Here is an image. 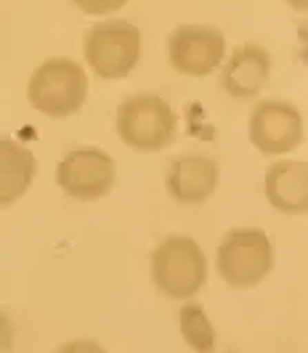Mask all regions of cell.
<instances>
[{
	"label": "cell",
	"instance_id": "obj_16",
	"mask_svg": "<svg viewBox=\"0 0 308 353\" xmlns=\"http://www.w3.org/2000/svg\"><path fill=\"white\" fill-rule=\"evenodd\" d=\"M300 43H303L300 56H303V61H306V67H308V24H303V30H300Z\"/></svg>",
	"mask_w": 308,
	"mask_h": 353
},
{
	"label": "cell",
	"instance_id": "obj_1",
	"mask_svg": "<svg viewBox=\"0 0 308 353\" xmlns=\"http://www.w3.org/2000/svg\"><path fill=\"white\" fill-rule=\"evenodd\" d=\"M27 99L48 117H70L80 112L88 99L85 70L72 59H48L30 77Z\"/></svg>",
	"mask_w": 308,
	"mask_h": 353
},
{
	"label": "cell",
	"instance_id": "obj_2",
	"mask_svg": "<svg viewBox=\"0 0 308 353\" xmlns=\"http://www.w3.org/2000/svg\"><path fill=\"white\" fill-rule=\"evenodd\" d=\"M178 130V117L160 96H133L117 109V133L120 141L136 152H160L170 146Z\"/></svg>",
	"mask_w": 308,
	"mask_h": 353
},
{
	"label": "cell",
	"instance_id": "obj_13",
	"mask_svg": "<svg viewBox=\"0 0 308 353\" xmlns=\"http://www.w3.org/2000/svg\"><path fill=\"white\" fill-rule=\"evenodd\" d=\"M181 335L197 353H213L216 348V330L200 303H186L181 308Z\"/></svg>",
	"mask_w": 308,
	"mask_h": 353
},
{
	"label": "cell",
	"instance_id": "obj_4",
	"mask_svg": "<svg viewBox=\"0 0 308 353\" xmlns=\"http://www.w3.org/2000/svg\"><path fill=\"white\" fill-rule=\"evenodd\" d=\"M154 284L167 298H192L207 276V261L202 248L189 236H167L152 255Z\"/></svg>",
	"mask_w": 308,
	"mask_h": 353
},
{
	"label": "cell",
	"instance_id": "obj_12",
	"mask_svg": "<svg viewBox=\"0 0 308 353\" xmlns=\"http://www.w3.org/2000/svg\"><path fill=\"white\" fill-rule=\"evenodd\" d=\"M35 178V157L11 139L0 141V205H11L30 189Z\"/></svg>",
	"mask_w": 308,
	"mask_h": 353
},
{
	"label": "cell",
	"instance_id": "obj_17",
	"mask_svg": "<svg viewBox=\"0 0 308 353\" xmlns=\"http://www.w3.org/2000/svg\"><path fill=\"white\" fill-rule=\"evenodd\" d=\"M287 6L300 11V14H308V0H287Z\"/></svg>",
	"mask_w": 308,
	"mask_h": 353
},
{
	"label": "cell",
	"instance_id": "obj_9",
	"mask_svg": "<svg viewBox=\"0 0 308 353\" xmlns=\"http://www.w3.org/2000/svg\"><path fill=\"white\" fill-rule=\"evenodd\" d=\"M165 186L183 205L205 202L218 189V165L205 154H183L170 162Z\"/></svg>",
	"mask_w": 308,
	"mask_h": 353
},
{
	"label": "cell",
	"instance_id": "obj_8",
	"mask_svg": "<svg viewBox=\"0 0 308 353\" xmlns=\"http://www.w3.org/2000/svg\"><path fill=\"white\" fill-rule=\"evenodd\" d=\"M250 141L260 154H287L303 141V117L287 101H260L250 114Z\"/></svg>",
	"mask_w": 308,
	"mask_h": 353
},
{
	"label": "cell",
	"instance_id": "obj_6",
	"mask_svg": "<svg viewBox=\"0 0 308 353\" xmlns=\"http://www.w3.org/2000/svg\"><path fill=\"white\" fill-rule=\"evenodd\" d=\"M114 176H117L114 159L107 152L93 149V146L70 152L56 168V183L64 189V194L83 199V202L107 194L114 186Z\"/></svg>",
	"mask_w": 308,
	"mask_h": 353
},
{
	"label": "cell",
	"instance_id": "obj_15",
	"mask_svg": "<svg viewBox=\"0 0 308 353\" xmlns=\"http://www.w3.org/2000/svg\"><path fill=\"white\" fill-rule=\"evenodd\" d=\"M59 353H107V351L99 343H93V340H74V343L61 345Z\"/></svg>",
	"mask_w": 308,
	"mask_h": 353
},
{
	"label": "cell",
	"instance_id": "obj_3",
	"mask_svg": "<svg viewBox=\"0 0 308 353\" xmlns=\"http://www.w3.org/2000/svg\"><path fill=\"white\" fill-rule=\"evenodd\" d=\"M85 61L99 77L120 80L136 70L141 59V32L125 19L93 24L85 35Z\"/></svg>",
	"mask_w": 308,
	"mask_h": 353
},
{
	"label": "cell",
	"instance_id": "obj_14",
	"mask_svg": "<svg viewBox=\"0 0 308 353\" xmlns=\"http://www.w3.org/2000/svg\"><path fill=\"white\" fill-rule=\"evenodd\" d=\"M72 3L83 11V14H91V17H107V14L120 11L127 0H72Z\"/></svg>",
	"mask_w": 308,
	"mask_h": 353
},
{
	"label": "cell",
	"instance_id": "obj_5",
	"mask_svg": "<svg viewBox=\"0 0 308 353\" xmlns=\"http://www.w3.org/2000/svg\"><path fill=\"white\" fill-rule=\"evenodd\" d=\"M274 265V250L269 236L260 229L229 231L218 248V274L223 282L247 290L260 284Z\"/></svg>",
	"mask_w": 308,
	"mask_h": 353
},
{
	"label": "cell",
	"instance_id": "obj_10",
	"mask_svg": "<svg viewBox=\"0 0 308 353\" xmlns=\"http://www.w3.org/2000/svg\"><path fill=\"white\" fill-rule=\"evenodd\" d=\"M271 74V56L266 48L247 43L232 53V59L223 64L220 85L234 99H253L266 88Z\"/></svg>",
	"mask_w": 308,
	"mask_h": 353
},
{
	"label": "cell",
	"instance_id": "obj_7",
	"mask_svg": "<svg viewBox=\"0 0 308 353\" xmlns=\"http://www.w3.org/2000/svg\"><path fill=\"white\" fill-rule=\"evenodd\" d=\"M226 40L216 27L183 24L167 37V59L173 70L189 77H205L223 64Z\"/></svg>",
	"mask_w": 308,
	"mask_h": 353
},
{
	"label": "cell",
	"instance_id": "obj_11",
	"mask_svg": "<svg viewBox=\"0 0 308 353\" xmlns=\"http://www.w3.org/2000/svg\"><path fill=\"white\" fill-rule=\"evenodd\" d=\"M266 196L274 210L287 215L308 212V162L282 159L266 173Z\"/></svg>",
	"mask_w": 308,
	"mask_h": 353
}]
</instances>
